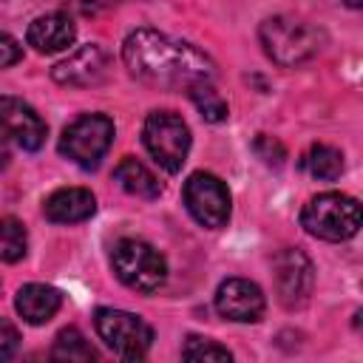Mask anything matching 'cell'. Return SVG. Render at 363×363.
I'll list each match as a JSON object with an SVG mask.
<instances>
[{"mask_svg":"<svg viewBox=\"0 0 363 363\" xmlns=\"http://www.w3.org/2000/svg\"><path fill=\"white\" fill-rule=\"evenodd\" d=\"M51 357L54 360H62V363H91L96 357L94 346L85 340V335L79 329H62L54 340V349H51Z\"/></svg>","mask_w":363,"mask_h":363,"instance_id":"18","label":"cell"},{"mask_svg":"<svg viewBox=\"0 0 363 363\" xmlns=\"http://www.w3.org/2000/svg\"><path fill=\"white\" fill-rule=\"evenodd\" d=\"M28 250V233L17 218H0V261L14 264Z\"/></svg>","mask_w":363,"mask_h":363,"instance_id":"19","label":"cell"},{"mask_svg":"<svg viewBox=\"0 0 363 363\" xmlns=\"http://www.w3.org/2000/svg\"><path fill=\"white\" fill-rule=\"evenodd\" d=\"M111 264L116 278L136 292H156L167 281L164 255L139 238H122L111 250Z\"/></svg>","mask_w":363,"mask_h":363,"instance_id":"4","label":"cell"},{"mask_svg":"<svg viewBox=\"0 0 363 363\" xmlns=\"http://www.w3.org/2000/svg\"><path fill=\"white\" fill-rule=\"evenodd\" d=\"M187 91H190L193 105L199 108V113H201L207 122H224V119H227L230 108H227V102L218 96V91L213 88V82H199V85H193V88H187Z\"/></svg>","mask_w":363,"mask_h":363,"instance_id":"20","label":"cell"},{"mask_svg":"<svg viewBox=\"0 0 363 363\" xmlns=\"http://www.w3.org/2000/svg\"><path fill=\"white\" fill-rule=\"evenodd\" d=\"M360 3L363 0H346V6H352V9H360Z\"/></svg>","mask_w":363,"mask_h":363,"instance_id":"27","label":"cell"},{"mask_svg":"<svg viewBox=\"0 0 363 363\" xmlns=\"http://www.w3.org/2000/svg\"><path fill=\"white\" fill-rule=\"evenodd\" d=\"M77 37V26L68 14L62 11H54V14H43L37 20H31L28 31H26V40L28 45H34L40 54H57V51H65Z\"/></svg>","mask_w":363,"mask_h":363,"instance_id":"13","label":"cell"},{"mask_svg":"<svg viewBox=\"0 0 363 363\" xmlns=\"http://www.w3.org/2000/svg\"><path fill=\"white\" fill-rule=\"evenodd\" d=\"M255 153H258L267 164H275V167L286 159V150L281 147V142H275L272 136H264V133L255 139Z\"/></svg>","mask_w":363,"mask_h":363,"instance_id":"22","label":"cell"},{"mask_svg":"<svg viewBox=\"0 0 363 363\" xmlns=\"http://www.w3.org/2000/svg\"><path fill=\"white\" fill-rule=\"evenodd\" d=\"M20 60H23V45L11 34L0 31V68H9L14 62H20Z\"/></svg>","mask_w":363,"mask_h":363,"instance_id":"24","label":"cell"},{"mask_svg":"<svg viewBox=\"0 0 363 363\" xmlns=\"http://www.w3.org/2000/svg\"><path fill=\"white\" fill-rule=\"evenodd\" d=\"M0 133L14 139L23 150H37L45 142V122L28 102L0 96Z\"/></svg>","mask_w":363,"mask_h":363,"instance_id":"12","label":"cell"},{"mask_svg":"<svg viewBox=\"0 0 363 363\" xmlns=\"http://www.w3.org/2000/svg\"><path fill=\"white\" fill-rule=\"evenodd\" d=\"M113 142V122L105 113H82L74 119L60 139V153L71 159L74 164L91 170L99 164V159L108 153Z\"/></svg>","mask_w":363,"mask_h":363,"instance_id":"6","label":"cell"},{"mask_svg":"<svg viewBox=\"0 0 363 363\" xmlns=\"http://www.w3.org/2000/svg\"><path fill=\"white\" fill-rule=\"evenodd\" d=\"M122 60L136 79L159 88H193L216 77V65L204 51L156 28L130 31L122 43Z\"/></svg>","mask_w":363,"mask_h":363,"instance_id":"1","label":"cell"},{"mask_svg":"<svg viewBox=\"0 0 363 363\" xmlns=\"http://www.w3.org/2000/svg\"><path fill=\"white\" fill-rule=\"evenodd\" d=\"M111 3H116V0H74V6H77L82 14H96L99 9H108Z\"/></svg>","mask_w":363,"mask_h":363,"instance_id":"25","label":"cell"},{"mask_svg":"<svg viewBox=\"0 0 363 363\" xmlns=\"http://www.w3.org/2000/svg\"><path fill=\"white\" fill-rule=\"evenodd\" d=\"M14 306L28 323L40 326L57 315V309L62 306V295H60V289H54L48 284H26L17 292Z\"/></svg>","mask_w":363,"mask_h":363,"instance_id":"15","label":"cell"},{"mask_svg":"<svg viewBox=\"0 0 363 363\" xmlns=\"http://www.w3.org/2000/svg\"><path fill=\"white\" fill-rule=\"evenodd\" d=\"M9 159H11V147H9V136H6V133H0V167H6V164H9Z\"/></svg>","mask_w":363,"mask_h":363,"instance_id":"26","label":"cell"},{"mask_svg":"<svg viewBox=\"0 0 363 363\" xmlns=\"http://www.w3.org/2000/svg\"><path fill=\"white\" fill-rule=\"evenodd\" d=\"M264 292L258 284L247 278H227L216 289V309L221 318L235 323H252L264 315Z\"/></svg>","mask_w":363,"mask_h":363,"instance_id":"11","label":"cell"},{"mask_svg":"<svg viewBox=\"0 0 363 363\" xmlns=\"http://www.w3.org/2000/svg\"><path fill=\"white\" fill-rule=\"evenodd\" d=\"M142 139L147 153L167 170L179 173L190 153V128L187 122L173 111H153L145 119Z\"/></svg>","mask_w":363,"mask_h":363,"instance_id":"5","label":"cell"},{"mask_svg":"<svg viewBox=\"0 0 363 363\" xmlns=\"http://www.w3.org/2000/svg\"><path fill=\"white\" fill-rule=\"evenodd\" d=\"M182 357L190 360V363H199V360H230V349L210 340V337H187L184 349H182Z\"/></svg>","mask_w":363,"mask_h":363,"instance_id":"21","label":"cell"},{"mask_svg":"<svg viewBox=\"0 0 363 363\" xmlns=\"http://www.w3.org/2000/svg\"><path fill=\"white\" fill-rule=\"evenodd\" d=\"M108 71H111V54L99 43H88L74 54H68L62 62H57L51 68V77L60 85L85 88V85H99L108 77Z\"/></svg>","mask_w":363,"mask_h":363,"instance_id":"10","label":"cell"},{"mask_svg":"<svg viewBox=\"0 0 363 363\" xmlns=\"http://www.w3.org/2000/svg\"><path fill=\"white\" fill-rule=\"evenodd\" d=\"M303 170L312 176V179H320V182H335L340 173H343V153L332 145H312L303 159H301Z\"/></svg>","mask_w":363,"mask_h":363,"instance_id":"17","label":"cell"},{"mask_svg":"<svg viewBox=\"0 0 363 363\" xmlns=\"http://www.w3.org/2000/svg\"><path fill=\"white\" fill-rule=\"evenodd\" d=\"M113 179L119 182V187H122L125 193L139 196V199H159V193H162L159 179H156L139 159H133V156H128V159H122V162L116 164Z\"/></svg>","mask_w":363,"mask_h":363,"instance_id":"16","label":"cell"},{"mask_svg":"<svg viewBox=\"0 0 363 363\" xmlns=\"http://www.w3.org/2000/svg\"><path fill=\"white\" fill-rule=\"evenodd\" d=\"M301 224L323 241H346L360 227V204L343 193H318L301 210Z\"/></svg>","mask_w":363,"mask_h":363,"instance_id":"3","label":"cell"},{"mask_svg":"<svg viewBox=\"0 0 363 363\" xmlns=\"http://www.w3.org/2000/svg\"><path fill=\"white\" fill-rule=\"evenodd\" d=\"M184 204H187L190 216L207 230H218L230 218V190H227V184L218 176L204 173V170L193 173L184 182Z\"/></svg>","mask_w":363,"mask_h":363,"instance_id":"8","label":"cell"},{"mask_svg":"<svg viewBox=\"0 0 363 363\" xmlns=\"http://www.w3.org/2000/svg\"><path fill=\"white\" fill-rule=\"evenodd\" d=\"M17 349H20V332H17V326L0 318V360L14 357Z\"/></svg>","mask_w":363,"mask_h":363,"instance_id":"23","label":"cell"},{"mask_svg":"<svg viewBox=\"0 0 363 363\" xmlns=\"http://www.w3.org/2000/svg\"><path fill=\"white\" fill-rule=\"evenodd\" d=\"M272 272H275V289H278V298L284 306L295 309V306H303L306 298L312 295V286H315V267L312 261L301 252V250H281L272 261Z\"/></svg>","mask_w":363,"mask_h":363,"instance_id":"9","label":"cell"},{"mask_svg":"<svg viewBox=\"0 0 363 363\" xmlns=\"http://www.w3.org/2000/svg\"><path fill=\"white\" fill-rule=\"evenodd\" d=\"M261 45L267 51V57L284 68H295L301 62H309L312 57H318V51L323 48V31L301 17H289V14H278L261 23Z\"/></svg>","mask_w":363,"mask_h":363,"instance_id":"2","label":"cell"},{"mask_svg":"<svg viewBox=\"0 0 363 363\" xmlns=\"http://www.w3.org/2000/svg\"><path fill=\"white\" fill-rule=\"evenodd\" d=\"M94 326L105 340V346L113 349V354H119L122 360L145 357L153 343V329L139 315L125 309H96Z\"/></svg>","mask_w":363,"mask_h":363,"instance_id":"7","label":"cell"},{"mask_svg":"<svg viewBox=\"0 0 363 363\" xmlns=\"http://www.w3.org/2000/svg\"><path fill=\"white\" fill-rule=\"evenodd\" d=\"M94 210H96V199L85 187H60L43 204L45 218L54 221V224H77V221H85V218L94 216Z\"/></svg>","mask_w":363,"mask_h":363,"instance_id":"14","label":"cell"}]
</instances>
